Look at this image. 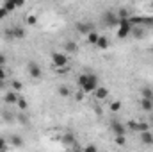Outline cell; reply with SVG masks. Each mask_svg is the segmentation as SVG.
<instances>
[{
  "label": "cell",
  "mask_w": 153,
  "mask_h": 152,
  "mask_svg": "<svg viewBox=\"0 0 153 152\" xmlns=\"http://www.w3.org/2000/svg\"><path fill=\"white\" fill-rule=\"evenodd\" d=\"M2 116H4L5 120H9V122L13 120V114H11V113H7V111H4V113H2Z\"/></svg>",
  "instance_id": "obj_36"
},
{
  "label": "cell",
  "mask_w": 153,
  "mask_h": 152,
  "mask_svg": "<svg viewBox=\"0 0 153 152\" xmlns=\"http://www.w3.org/2000/svg\"><path fill=\"white\" fill-rule=\"evenodd\" d=\"M76 100H84V97H85V93H84V90H82V88H80V90H78V91H76Z\"/></svg>",
  "instance_id": "obj_32"
},
{
  "label": "cell",
  "mask_w": 153,
  "mask_h": 152,
  "mask_svg": "<svg viewBox=\"0 0 153 152\" xmlns=\"http://www.w3.org/2000/svg\"><path fill=\"white\" fill-rule=\"evenodd\" d=\"M103 22H105L107 27H114V25L119 23V18H117V14L114 11H105L103 13Z\"/></svg>",
  "instance_id": "obj_5"
},
{
  "label": "cell",
  "mask_w": 153,
  "mask_h": 152,
  "mask_svg": "<svg viewBox=\"0 0 153 152\" xmlns=\"http://www.w3.org/2000/svg\"><path fill=\"white\" fill-rule=\"evenodd\" d=\"M98 38H100V34H98L94 29H93L91 32H87V34H85V39H87V43H89V45H93V47H96V43H98Z\"/></svg>",
  "instance_id": "obj_11"
},
{
  "label": "cell",
  "mask_w": 153,
  "mask_h": 152,
  "mask_svg": "<svg viewBox=\"0 0 153 152\" xmlns=\"http://www.w3.org/2000/svg\"><path fill=\"white\" fill-rule=\"evenodd\" d=\"M84 149H85L87 152H94V150H98V147H96V145H91V143H89V145H85Z\"/></svg>",
  "instance_id": "obj_33"
},
{
  "label": "cell",
  "mask_w": 153,
  "mask_h": 152,
  "mask_svg": "<svg viewBox=\"0 0 153 152\" xmlns=\"http://www.w3.org/2000/svg\"><path fill=\"white\" fill-rule=\"evenodd\" d=\"M132 29H134V23L130 22V18H121L119 23H117V32H116V36L119 39H125L130 32H132Z\"/></svg>",
  "instance_id": "obj_1"
},
{
  "label": "cell",
  "mask_w": 153,
  "mask_h": 152,
  "mask_svg": "<svg viewBox=\"0 0 153 152\" xmlns=\"http://www.w3.org/2000/svg\"><path fill=\"white\" fill-rule=\"evenodd\" d=\"M96 88H98V77L94 75V74H89V75H87V81H85L84 86H82L84 93H85V95H91V93H94Z\"/></svg>",
  "instance_id": "obj_3"
},
{
  "label": "cell",
  "mask_w": 153,
  "mask_h": 152,
  "mask_svg": "<svg viewBox=\"0 0 153 152\" xmlns=\"http://www.w3.org/2000/svg\"><path fill=\"white\" fill-rule=\"evenodd\" d=\"M13 143H14V145H22L23 141H22V138H18V136H13Z\"/></svg>",
  "instance_id": "obj_35"
},
{
  "label": "cell",
  "mask_w": 153,
  "mask_h": 152,
  "mask_svg": "<svg viewBox=\"0 0 153 152\" xmlns=\"http://www.w3.org/2000/svg\"><path fill=\"white\" fill-rule=\"evenodd\" d=\"M87 75H89V74H82V75H78L76 82H78V86H80V88H82V86H84V82L87 81Z\"/></svg>",
  "instance_id": "obj_28"
},
{
  "label": "cell",
  "mask_w": 153,
  "mask_h": 152,
  "mask_svg": "<svg viewBox=\"0 0 153 152\" xmlns=\"http://www.w3.org/2000/svg\"><path fill=\"white\" fill-rule=\"evenodd\" d=\"M141 95L146 97V99H153V90L152 88H148V86H144V88L141 90Z\"/></svg>",
  "instance_id": "obj_20"
},
{
  "label": "cell",
  "mask_w": 153,
  "mask_h": 152,
  "mask_svg": "<svg viewBox=\"0 0 153 152\" xmlns=\"http://www.w3.org/2000/svg\"><path fill=\"white\" fill-rule=\"evenodd\" d=\"M5 79H7V72H5V68H4V66H0V82H2V81H5Z\"/></svg>",
  "instance_id": "obj_30"
},
{
  "label": "cell",
  "mask_w": 153,
  "mask_h": 152,
  "mask_svg": "<svg viewBox=\"0 0 153 152\" xmlns=\"http://www.w3.org/2000/svg\"><path fill=\"white\" fill-rule=\"evenodd\" d=\"M7 149V143H5V138H0V150H5Z\"/></svg>",
  "instance_id": "obj_34"
},
{
  "label": "cell",
  "mask_w": 153,
  "mask_h": 152,
  "mask_svg": "<svg viewBox=\"0 0 153 152\" xmlns=\"http://www.w3.org/2000/svg\"><path fill=\"white\" fill-rule=\"evenodd\" d=\"M4 36L7 39H25L27 32H25V29H22V27H13V29L5 31Z\"/></svg>",
  "instance_id": "obj_4"
},
{
  "label": "cell",
  "mask_w": 153,
  "mask_h": 152,
  "mask_svg": "<svg viewBox=\"0 0 153 152\" xmlns=\"http://www.w3.org/2000/svg\"><path fill=\"white\" fill-rule=\"evenodd\" d=\"M141 109L152 113L153 111V99H146V97H143V99H141Z\"/></svg>",
  "instance_id": "obj_12"
},
{
  "label": "cell",
  "mask_w": 153,
  "mask_h": 152,
  "mask_svg": "<svg viewBox=\"0 0 153 152\" xmlns=\"http://www.w3.org/2000/svg\"><path fill=\"white\" fill-rule=\"evenodd\" d=\"M27 72H29V75L32 77V79H41V75H43L41 66H39L38 63H34V61H30L27 65Z\"/></svg>",
  "instance_id": "obj_6"
},
{
  "label": "cell",
  "mask_w": 153,
  "mask_h": 152,
  "mask_svg": "<svg viewBox=\"0 0 153 152\" xmlns=\"http://www.w3.org/2000/svg\"><path fill=\"white\" fill-rule=\"evenodd\" d=\"M76 50H78V45H76L75 41H68V43L64 45V52H71V54H73Z\"/></svg>",
  "instance_id": "obj_16"
},
{
  "label": "cell",
  "mask_w": 153,
  "mask_h": 152,
  "mask_svg": "<svg viewBox=\"0 0 153 152\" xmlns=\"http://www.w3.org/2000/svg\"><path fill=\"white\" fill-rule=\"evenodd\" d=\"M96 47H98L100 50H107V48H109V39L105 38V36H100V38H98V43H96Z\"/></svg>",
  "instance_id": "obj_14"
},
{
  "label": "cell",
  "mask_w": 153,
  "mask_h": 152,
  "mask_svg": "<svg viewBox=\"0 0 153 152\" xmlns=\"http://www.w3.org/2000/svg\"><path fill=\"white\" fill-rule=\"evenodd\" d=\"M94 97H96L98 100H105V99L109 97V90H107V88H96V90H94Z\"/></svg>",
  "instance_id": "obj_13"
},
{
  "label": "cell",
  "mask_w": 153,
  "mask_h": 152,
  "mask_svg": "<svg viewBox=\"0 0 153 152\" xmlns=\"http://www.w3.org/2000/svg\"><path fill=\"white\" fill-rule=\"evenodd\" d=\"M62 141H64L66 145H71V143L75 141V136H73L71 132H68V134H64V136H62Z\"/></svg>",
  "instance_id": "obj_22"
},
{
  "label": "cell",
  "mask_w": 153,
  "mask_h": 152,
  "mask_svg": "<svg viewBox=\"0 0 153 152\" xmlns=\"http://www.w3.org/2000/svg\"><path fill=\"white\" fill-rule=\"evenodd\" d=\"M109 109H111L112 113H119V109H121V102H119V100H114V102H111Z\"/></svg>",
  "instance_id": "obj_21"
},
{
  "label": "cell",
  "mask_w": 153,
  "mask_h": 152,
  "mask_svg": "<svg viewBox=\"0 0 153 152\" xmlns=\"http://www.w3.org/2000/svg\"><path fill=\"white\" fill-rule=\"evenodd\" d=\"M111 129H112V132H114L116 136L119 134V136H125L126 134V127L123 125V123H119V122H112L111 123Z\"/></svg>",
  "instance_id": "obj_8"
},
{
  "label": "cell",
  "mask_w": 153,
  "mask_h": 152,
  "mask_svg": "<svg viewBox=\"0 0 153 152\" xmlns=\"http://www.w3.org/2000/svg\"><path fill=\"white\" fill-rule=\"evenodd\" d=\"M57 91H59V95H61V97H64V99L71 95V90H70L68 86H59V90H57Z\"/></svg>",
  "instance_id": "obj_17"
},
{
  "label": "cell",
  "mask_w": 153,
  "mask_h": 152,
  "mask_svg": "<svg viewBox=\"0 0 153 152\" xmlns=\"http://www.w3.org/2000/svg\"><path fill=\"white\" fill-rule=\"evenodd\" d=\"M16 106H18V109H20V111H27V108H29V102H27V100H25V99L20 95V97H18V100H16Z\"/></svg>",
  "instance_id": "obj_15"
},
{
  "label": "cell",
  "mask_w": 153,
  "mask_h": 152,
  "mask_svg": "<svg viewBox=\"0 0 153 152\" xmlns=\"http://www.w3.org/2000/svg\"><path fill=\"white\" fill-rule=\"evenodd\" d=\"M135 2H141V0H135Z\"/></svg>",
  "instance_id": "obj_38"
},
{
  "label": "cell",
  "mask_w": 153,
  "mask_h": 152,
  "mask_svg": "<svg viewBox=\"0 0 153 152\" xmlns=\"http://www.w3.org/2000/svg\"><path fill=\"white\" fill-rule=\"evenodd\" d=\"M4 7L9 11V14H11L13 11H16V5H14V2H13V0H4Z\"/></svg>",
  "instance_id": "obj_18"
},
{
  "label": "cell",
  "mask_w": 153,
  "mask_h": 152,
  "mask_svg": "<svg viewBox=\"0 0 153 152\" xmlns=\"http://www.w3.org/2000/svg\"><path fill=\"white\" fill-rule=\"evenodd\" d=\"M139 134H141V141H143L144 145H153V132H152V129L143 131V132H139Z\"/></svg>",
  "instance_id": "obj_10"
},
{
  "label": "cell",
  "mask_w": 153,
  "mask_h": 152,
  "mask_svg": "<svg viewBox=\"0 0 153 152\" xmlns=\"http://www.w3.org/2000/svg\"><path fill=\"white\" fill-rule=\"evenodd\" d=\"M13 90H14V91H18V93H20V91H22V90H23V84H22V82H20V81H13Z\"/></svg>",
  "instance_id": "obj_26"
},
{
  "label": "cell",
  "mask_w": 153,
  "mask_h": 152,
  "mask_svg": "<svg viewBox=\"0 0 153 152\" xmlns=\"http://www.w3.org/2000/svg\"><path fill=\"white\" fill-rule=\"evenodd\" d=\"M117 18H119V20H121V18H130V14H128L126 7H121V9L117 11Z\"/></svg>",
  "instance_id": "obj_25"
},
{
  "label": "cell",
  "mask_w": 153,
  "mask_h": 152,
  "mask_svg": "<svg viewBox=\"0 0 153 152\" xmlns=\"http://www.w3.org/2000/svg\"><path fill=\"white\" fill-rule=\"evenodd\" d=\"M152 129V125L148 122H139V127H137V132H143V131H148Z\"/></svg>",
  "instance_id": "obj_23"
},
{
  "label": "cell",
  "mask_w": 153,
  "mask_h": 152,
  "mask_svg": "<svg viewBox=\"0 0 153 152\" xmlns=\"http://www.w3.org/2000/svg\"><path fill=\"white\" fill-rule=\"evenodd\" d=\"M18 97H20V93L18 91H7L5 95H4V102L5 104H16V100H18Z\"/></svg>",
  "instance_id": "obj_9"
},
{
  "label": "cell",
  "mask_w": 153,
  "mask_h": 152,
  "mask_svg": "<svg viewBox=\"0 0 153 152\" xmlns=\"http://www.w3.org/2000/svg\"><path fill=\"white\" fill-rule=\"evenodd\" d=\"M25 22H27V25L34 27V25H38V16H36V14H29V16L25 18Z\"/></svg>",
  "instance_id": "obj_19"
},
{
  "label": "cell",
  "mask_w": 153,
  "mask_h": 152,
  "mask_svg": "<svg viewBox=\"0 0 153 152\" xmlns=\"http://www.w3.org/2000/svg\"><path fill=\"white\" fill-rule=\"evenodd\" d=\"M114 143H116V145H119V147H125V143H126V138L117 134V136L114 138Z\"/></svg>",
  "instance_id": "obj_24"
},
{
  "label": "cell",
  "mask_w": 153,
  "mask_h": 152,
  "mask_svg": "<svg viewBox=\"0 0 153 152\" xmlns=\"http://www.w3.org/2000/svg\"><path fill=\"white\" fill-rule=\"evenodd\" d=\"M5 63H7V57H5V56H2V54H0V66H4V65H5Z\"/></svg>",
  "instance_id": "obj_37"
},
{
  "label": "cell",
  "mask_w": 153,
  "mask_h": 152,
  "mask_svg": "<svg viewBox=\"0 0 153 152\" xmlns=\"http://www.w3.org/2000/svg\"><path fill=\"white\" fill-rule=\"evenodd\" d=\"M137 127H139V122H135V120H130L126 125V129H130V131H137Z\"/></svg>",
  "instance_id": "obj_27"
},
{
  "label": "cell",
  "mask_w": 153,
  "mask_h": 152,
  "mask_svg": "<svg viewBox=\"0 0 153 152\" xmlns=\"http://www.w3.org/2000/svg\"><path fill=\"white\" fill-rule=\"evenodd\" d=\"M5 16H9V11H7V9L2 5V7H0V20H4Z\"/></svg>",
  "instance_id": "obj_29"
},
{
  "label": "cell",
  "mask_w": 153,
  "mask_h": 152,
  "mask_svg": "<svg viewBox=\"0 0 153 152\" xmlns=\"http://www.w3.org/2000/svg\"><path fill=\"white\" fill-rule=\"evenodd\" d=\"M75 29H76V32L78 34H87V32H91L93 31V25L91 23H87V22H78L75 25Z\"/></svg>",
  "instance_id": "obj_7"
},
{
  "label": "cell",
  "mask_w": 153,
  "mask_h": 152,
  "mask_svg": "<svg viewBox=\"0 0 153 152\" xmlns=\"http://www.w3.org/2000/svg\"><path fill=\"white\" fill-rule=\"evenodd\" d=\"M50 57H52V66H53V68H64V66L68 65V57H66L64 52H57V50H53Z\"/></svg>",
  "instance_id": "obj_2"
},
{
  "label": "cell",
  "mask_w": 153,
  "mask_h": 152,
  "mask_svg": "<svg viewBox=\"0 0 153 152\" xmlns=\"http://www.w3.org/2000/svg\"><path fill=\"white\" fill-rule=\"evenodd\" d=\"M13 2H14V5H16V9H22V7L25 5V2H27V0H13Z\"/></svg>",
  "instance_id": "obj_31"
}]
</instances>
